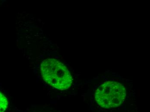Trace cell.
I'll return each mask as SVG.
<instances>
[{"label": "cell", "mask_w": 150, "mask_h": 112, "mask_svg": "<svg viewBox=\"0 0 150 112\" xmlns=\"http://www.w3.org/2000/svg\"><path fill=\"white\" fill-rule=\"evenodd\" d=\"M8 102L6 97L0 92V112H4L8 107Z\"/></svg>", "instance_id": "cell-3"}, {"label": "cell", "mask_w": 150, "mask_h": 112, "mask_svg": "<svg viewBox=\"0 0 150 112\" xmlns=\"http://www.w3.org/2000/svg\"><path fill=\"white\" fill-rule=\"evenodd\" d=\"M41 74L49 85L60 90L70 88L72 84V75L67 67L54 59H47L41 65Z\"/></svg>", "instance_id": "cell-1"}, {"label": "cell", "mask_w": 150, "mask_h": 112, "mask_svg": "<svg viewBox=\"0 0 150 112\" xmlns=\"http://www.w3.org/2000/svg\"><path fill=\"white\" fill-rule=\"evenodd\" d=\"M127 95L126 88L122 84L115 81L105 82L95 93L98 104L105 109L115 108L123 103Z\"/></svg>", "instance_id": "cell-2"}]
</instances>
